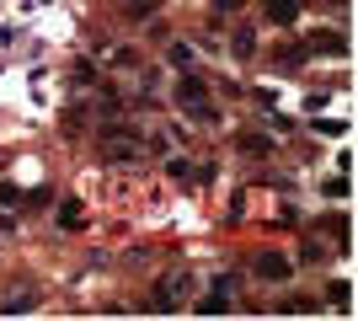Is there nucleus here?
Listing matches in <instances>:
<instances>
[{
    "label": "nucleus",
    "instance_id": "4",
    "mask_svg": "<svg viewBox=\"0 0 358 321\" xmlns=\"http://www.w3.org/2000/svg\"><path fill=\"white\" fill-rule=\"evenodd\" d=\"M262 11H268V22H278V27H294L299 0H262Z\"/></svg>",
    "mask_w": 358,
    "mask_h": 321
},
{
    "label": "nucleus",
    "instance_id": "2",
    "mask_svg": "<svg viewBox=\"0 0 358 321\" xmlns=\"http://www.w3.org/2000/svg\"><path fill=\"white\" fill-rule=\"evenodd\" d=\"M177 107H187L198 123H214V107H209V80L203 76H182L177 80Z\"/></svg>",
    "mask_w": 358,
    "mask_h": 321
},
{
    "label": "nucleus",
    "instance_id": "12",
    "mask_svg": "<svg viewBox=\"0 0 358 321\" xmlns=\"http://www.w3.org/2000/svg\"><path fill=\"white\" fill-rule=\"evenodd\" d=\"M59 225H70V230L80 225V204H64V209H59Z\"/></svg>",
    "mask_w": 358,
    "mask_h": 321
},
{
    "label": "nucleus",
    "instance_id": "9",
    "mask_svg": "<svg viewBox=\"0 0 358 321\" xmlns=\"http://www.w3.org/2000/svg\"><path fill=\"white\" fill-rule=\"evenodd\" d=\"M166 171H171V177H177V183H187V177H193V166H187V161H182V155H171V161H166Z\"/></svg>",
    "mask_w": 358,
    "mask_h": 321
},
{
    "label": "nucleus",
    "instance_id": "5",
    "mask_svg": "<svg viewBox=\"0 0 358 321\" xmlns=\"http://www.w3.org/2000/svg\"><path fill=\"white\" fill-rule=\"evenodd\" d=\"M310 48H315V54H331V59H343V54H348V38H343V32H315Z\"/></svg>",
    "mask_w": 358,
    "mask_h": 321
},
{
    "label": "nucleus",
    "instance_id": "3",
    "mask_svg": "<svg viewBox=\"0 0 358 321\" xmlns=\"http://www.w3.org/2000/svg\"><path fill=\"white\" fill-rule=\"evenodd\" d=\"M257 273L273 278V284H284V278H289V257H284V252H262V257H257Z\"/></svg>",
    "mask_w": 358,
    "mask_h": 321
},
{
    "label": "nucleus",
    "instance_id": "7",
    "mask_svg": "<svg viewBox=\"0 0 358 321\" xmlns=\"http://www.w3.org/2000/svg\"><path fill=\"white\" fill-rule=\"evenodd\" d=\"M327 300L331 306H353V284H327Z\"/></svg>",
    "mask_w": 358,
    "mask_h": 321
},
{
    "label": "nucleus",
    "instance_id": "6",
    "mask_svg": "<svg viewBox=\"0 0 358 321\" xmlns=\"http://www.w3.org/2000/svg\"><path fill=\"white\" fill-rule=\"evenodd\" d=\"M224 290H230V284L220 278V294H203V300H198V311H203V316H220V311H230V294H224Z\"/></svg>",
    "mask_w": 358,
    "mask_h": 321
},
{
    "label": "nucleus",
    "instance_id": "11",
    "mask_svg": "<svg viewBox=\"0 0 358 321\" xmlns=\"http://www.w3.org/2000/svg\"><path fill=\"white\" fill-rule=\"evenodd\" d=\"M348 187H353V183H348V171H343V177H331V183H327V199H348Z\"/></svg>",
    "mask_w": 358,
    "mask_h": 321
},
{
    "label": "nucleus",
    "instance_id": "13",
    "mask_svg": "<svg viewBox=\"0 0 358 321\" xmlns=\"http://www.w3.org/2000/svg\"><path fill=\"white\" fill-rule=\"evenodd\" d=\"M278 311H284V316H299V311H315V300H284Z\"/></svg>",
    "mask_w": 358,
    "mask_h": 321
},
{
    "label": "nucleus",
    "instance_id": "15",
    "mask_svg": "<svg viewBox=\"0 0 358 321\" xmlns=\"http://www.w3.org/2000/svg\"><path fill=\"white\" fill-rule=\"evenodd\" d=\"M214 6H220V11H241V6H246V0H214Z\"/></svg>",
    "mask_w": 358,
    "mask_h": 321
},
{
    "label": "nucleus",
    "instance_id": "14",
    "mask_svg": "<svg viewBox=\"0 0 358 321\" xmlns=\"http://www.w3.org/2000/svg\"><path fill=\"white\" fill-rule=\"evenodd\" d=\"M16 199H22V187H16V183H0V204H16Z\"/></svg>",
    "mask_w": 358,
    "mask_h": 321
},
{
    "label": "nucleus",
    "instance_id": "1",
    "mask_svg": "<svg viewBox=\"0 0 358 321\" xmlns=\"http://www.w3.org/2000/svg\"><path fill=\"white\" fill-rule=\"evenodd\" d=\"M96 145H102L107 161H139V134L129 129V123H102V134H96Z\"/></svg>",
    "mask_w": 358,
    "mask_h": 321
},
{
    "label": "nucleus",
    "instance_id": "8",
    "mask_svg": "<svg viewBox=\"0 0 358 321\" xmlns=\"http://www.w3.org/2000/svg\"><path fill=\"white\" fill-rule=\"evenodd\" d=\"M241 150H246V155H268V150H273V139H262V134H246V139H241Z\"/></svg>",
    "mask_w": 358,
    "mask_h": 321
},
{
    "label": "nucleus",
    "instance_id": "10",
    "mask_svg": "<svg viewBox=\"0 0 358 321\" xmlns=\"http://www.w3.org/2000/svg\"><path fill=\"white\" fill-rule=\"evenodd\" d=\"M236 54H241V59H252V54H257V38H252V32H236Z\"/></svg>",
    "mask_w": 358,
    "mask_h": 321
}]
</instances>
